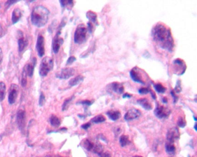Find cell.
Instances as JSON below:
<instances>
[{
  "mask_svg": "<svg viewBox=\"0 0 197 157\" xmlns=\"http://www.w3.org/2000/svg\"><path fill=\"white\" fill-rule=\"evenodd\" d=\"M151 36L160 48L172 52L174 47V40L170 28L161 23H157L153 28Z\"/></svg>",
  "mask_w": 197,
  "mask_h": 157,
  "instance_id": "cell-1",
  "label": "cell"
},
{
  "mask_svg": "<svg viewBox=\"0 0 197 157\" xmlns=\"http://www.w3.org/2000/svg\"><path fill=\"white\" fill-rule=\"evenodd\" d=\"M50 12L44 6L39 5L35 7L31 13V21L32 24L37 27H43L47 24Z\"/></svg>",
  "mask_w": 197,
  "mask_h": 157,
  "instance_id": "cell-2",
  "label": "cell"
},
{
  "mask_svg": "<svg viewBox=\"0 0 197 157\" xmlns=\"http://www.w3.org/2000/svg\"><path fill=\"white\" fill-rule=\"evenodd\" d=\"M88 32L87 27L84 24L79 25L74 34V42L78 44L84 43L87 40Z\"/></svg>",
  "mask_w": 197,
  "mask_h": 157,
  "instance_id": "cell-3",
  "label": "cell"
},
{
  "mask_svg": "<svg viewBox=\"0 0 197 157\" xmlns=\"http://www.w3.org/2000/svg\"><path fill=\"white\" fill-rule=\"evenodd\" d=\"M130 77L134 82L143 85H145L146 80L149 78L147 74L138 67H134L130 71Z\"/></svg>",
  "mask_w": 197,
  "mask_h": 157,
  "instance_id": "cell-4",
  "label": "cell"
},
{
  "mask_svg": "<svg viewBox=\"0 0 197 157\" xmlns=\"http://www.w3.org/2000/svg\"><path fill=\"white\" fill-rule=\"evenodd\" d=\"M53 60L50 57H45L41 62L39 66V75L45 77L53 68Z\"/></svg>",
  "mask_w": 197,
  "mask_h": 157,
  "instance_id": "cell-5",
  "label": "cell"
},
{
  "mask_svg": "<svg viewBox=\"0 0 197 157\" xmlns=\"http://www.w3.org/2000/svg\"><path fill=\"white\" fill-rule=\"evenodd\" d=\"M174 74L177 75H182L185 74L187 67L184 60L181 59H176L173 62Z\"/></svg>",
  "mask_w": 197,
  "mask_h": 157,
  "instance_id": "cell-6",
  "label": "cell"
},
{
  "mask_svg": "<svg viewBox=\"0 0 197 157\" xmlns=\"http://www.w3.org/2000/svg\"><path fill=\"white\" fill-rule=\"evenodd\" d=\"M171 112L169 108L158 104L157 105L154 112L155 116L160 119L168 118L170 115Z\"/></svg>",
  "mask_w": 197,
  "mask_h": 157,
  "instance_id": "cell-7",
  "label": "cell"
},
{
  "mask_svg": "<svg viewBox=\"0 0 197 157\" xmlns=\"http://www.w3.org/2000/svg\"><path fill=\"white\" fill-rule=\"evenodd\" d=\"M17 123L20 131H23L26 123V115L24 109L20 108L17 113Z\"/></svg>",
  "mask_w": 197,
  "mask_h": 157,
  "instance_id": "cell-8",
  "label": "cell"
},
{
  "mask_svg": "<svg viewBox=\"0 0 197 157\" xmlns=\"http://www.w3.org/2000/svg\"><path fill=\"white\" fill-rule=\"evenodd\" d=\"M75 69L71 67H67L62 69L56 74V77L61 80H67L72 77L75 74Z\"/></svg>",
  "mask_w": 197,
  "mask_h": 157,
  "instance_id": "cell-9",
  "label": "cell"
},
{
  "mask_svg": "<svg viewBox=\"0 0 197 157\" xmlns=\"http://www.w3.org/2000/svg\"><path fill=\"white\" fill-rule=\"evenodd\" d=\"M19 91V87L17 85L14 84L11 85V87L9 89V96H8V102L9 104L12 105L16 102V99L18 96Z\"/></svg>",
  "mask_w": 197,
  "mask_h": 157,
  "instance_id": "cell-10",
  "label": "cell"
},
{
  "mask_svg": "<svg viewBox=\"0 0 197 157\" xmlns=\"http://www.w3.org/2000/svg\"><path fill=\"white\" fill-rule=\"evenodd\" d=\"M36 48L38 55L39 57H42L45 54V39L41 35H39L37 39Z\"/></svg>",
  "mask_w": 197,
  "mask_h": 157,
  "instance_id": "cell-11",
  "label": "cell"
},
{
  "mask_svg": "<svg viewBox=\"0 0 197 157\" xmlns=\"http://www.w3.org/2000/svg\"><path fill=\"white\" fill-rule=\"evenodd\" d=\"M60 32L59 31L53 38L52 42V49L54 53L55 54L58 53L60 48L64 43L63 39L60 37Z\"/></svg>",
  "mask_w": 197,
  "mask_h": 157,
  "instance_id": "cell-12",
  "label": "cell"
},
{
  "mask_svg": "<svg viewBox=\"0 0 197 157\" xmlns=\"http://www.w3.org/2000/svg\"><path fill=\"white\" fill-rule=\"evenodd\" d=\"M141 116V112L139 109L132 108L128 110L124 115V119L126 121H131L139 118Z\"/></svg>",
  "mask_w": 197,
  "mask_h": 157,
  "instance_id": "cell-13",
  "label": "cell"
},
{
  "mask_svg": "<svg viewBox=\"0 0 197 157\" xmlns=\"http://www.w3.org/2000/svg\"><path fill=\"white\" fill-rule=\"evenodd\" d=\"M179 138V131L176 127L171 128L166 134V139L169 143H172Z\"/></svg>",
  "mask_w": 197,
  "mask_h": 157,
  "instance_id": "cell-14",
  "label": "cell"
},
{
  "mask_svg": "<svg viewBox=\"0 0 197 157\" xmlns=\"http://www.w3.org/2000/svg\"><path fill=\"white\" fill-rule=\"evenodd\" d=\"M36 63V60L35 58H33L31 63L27 64L24 67V71L30 77H31L33 75L34 70Z\"/></svg>",
  "mask_w": 197,
  "mask_h": 157,
  "instance_id": "cell-15",
  "label": "cell"
},
{
  "mask_svg": "<svg viewBox=\"0 0 197 157\" xmlns=\"http://www.w3.org/2000/svg\"><path fill=\"white\" fill-rule=\"evenodd\" d=\"M109 87L113 92L116 93L117 94H122L124 92V87L122 84L118 83V82H113L109 85Z\"/></svg>",
  "mask_w": 197,
  "mask_h": 157,
  "instance_id": "cell-16",
  "label": "cell"
},
{
  "mask_svg": "<svg viewBox=\"0 0 197 157\" xmlns=\"http://www.w3.org/2000/svg\"><path fill=\"white\" fill-rule=\"evenodd\" d=\"M137 103L142 108L147 110H150L152 109V105L150 101L146 98H140L137 101Z\"/></svg>",
  "mask_w": 197,
  "mask_h": 157,
  "instance_id": "cell-17",
  "label": "cell"
},
{
  "mask_svg": "<svg viewBox=\"0 0 197 157\" xmlns=\"http://www.w3.org/2000/svg\"><path fill=\"white\" fill-rule=\"evenodd\" d=\"M22 16V12L19 8L15 9L12 12V21L13 24L17 23L21 19Z\"/></svg>",
  "mask_w": 197,
  "mask_h": 157,
  "instance_id": "cell-18",
  "label": "cell"
},
{
  "mask_svg": "<svg viewBox=\"0 0 197 157\" xmlns=\"http://www.w3.org/2000/svg\"><path fill=\"white\" fill-rule=\"evenodd\" d=\"M109 118L112 121L117 120L121 118V113L118 110H110L106 113Z\"/></svg>",
  "mask_w": 197,
  "mask_h": 157,
  "instance_id": "cell-19",
  "label": "cell"
},
{
  "mask_svg": "<svg viewBox=\"0 0 197 157\" xmlns=\"http://www.w3.org/2000/svg\"><path fill=\"white\" fill-rule=\"evenodd\" d=\"M28 44L27 40L24 37L23 35L20 36L18 39V47H19V51L20 52H22L24 49L27 46Z\"/></svg>",
  "mask_w": 197,
  "mask_h": 157,
  "instance_id": "cell-20",
  "label": "cell"
},
{
  "mask_svg": "<svg viewBox=\"0 0 197 157\" xmlns=\"http://www.w3.org/2000/svg\"><path fill=\"white\" fill-rule=\"evenodd\" d=\"M83 80H84L83 76H82L81 75H78L76 77H75L70 80L69 81V85L71 86H76V85L79 84L80 83H81V82L83 81Z\"/></svg>",
  "mask_w": 197,
  "mask_h": 157,
  "instance_id": "cell-21",
  "label": "cell"
},
{
  "mask_svg": "<svg viewBox=\"0 0 197 157\" xmlns=\"http://www.w3.org/2000/svg\"><path fill=\"white\" fill-rule=\"evenodd\" d=\"M86 17L92 23H94L95 24H97V15L95 13L90 11L87 12Z\"/></svg>",
  "mask_w": 197,
  "mask_h": 157,
  "instance_id": "cell-22",
  "label": "cell"
},
{
  "mask_svg": "<svg viewBox=\"0 0 197 157\" xmlns=\"http://www.w3.org/2000/svg\"><path fill=\"white\" fill-rule=\"evenodd\" d=\"M6 85L3 82H0V102L2 101L5 97Z\"/></svg>",
  "mask_w": 197,
  "mask_h": 157,
  "instance_id": "cell-23",
  "label": "cell"
},
{
  "mask_svg": "<svg viewBox=\"0 0 197 157\" xmlns=\"http://www.w3.org/2000/svg\"><path fill=\"white\" fill-rule=\"evenodd\" d=\"M50 122L52 126L55 127H58L61 124V121L56 116L52 115L50 118Z\"/></svg>",
  "mask_w": 197,
  "mask_h": 157,
  "instance_id": "cell-24",
  "label": "cell"
},
{
  "mask_svg": "<svg viewBox=\"0 0 197 157\" xmlns=\"http://www.w3.org/2000/svg\"><path fill=\"white\" fill-rule=\"evenodd\" d=\"M154 87L157 93L161 94L164 93L166 90V88L165 86H164L161 84L160 83L154 84Z\"/></svg>",
  "mask_w": 197,
  "mask_h": 157,
  "instance_id": "cell-25",
  "label": "cell"
},
{
  "mask_svg": "<svg viewBox=\"0 0 197 157\" xmlns=\"http://www.w3.org/2000/svg\"><path fill=\"white\" fill-rule=\"evenodd\" d=\"M82 145L85 149H86L88 151H92L94 144L92 143L90 141H89L88 139H84L82 142Z\"/></svg>",
  "mask_w": 197,
  "mask_h": 157,
  "instance_id": "cell-26",
  "label": "cell"
},
{
  "mask_svg": "<svg viewBox=\"0 0 197 157\" xmlns=\"http://www.w3.org/2000/svg\"><path fill=\"white\" fill-rule=\"evenodd\" d=\"M61 5L62 7H66L67 9H71L73 5V1L65 0V1H60Z\"/></svg>",
  "mask_w": 197,
  "mask_h": 157,
  "instance_id": "cell-27",
  "label": "cell"
},
{
  "mask_svg": "<svg viewBox=\"0 0 197 157\" xmlns=\"http://www.w3.org/2000/svg\"><path fill=\"white\" fill-rule=\"evenodd\" d=\"M105 120H106V118H105L103 115H97L95 117L93 118L91 121L93 123L98 124V123H103V122L105 121Z\"/></svg>",
  "mask_w": 197,
  "mask_h": 157,
  "instance_id": "cell-28",
  "label": "cell"
},
{
  "mask_svg": "<svg viewBox=\"0 0 197 157\" xmlns=\"http://www.w3.org/2000/svg\"><path fill=\"white\" fill-rule=\"evenodd\" d=\"M120 143L122 147H124L129 143V141L128 136L127 135H122L120 138Z\"/></svg>",
  "mask_w": 197,
  "mask_h": 157,
  "instance_id": "cell-29",
  "label": "cell"
},
{
  "mask_svg": "<svg viewBox=\"0 0 197 157\" xmlns=\"http://www.w3.org/2000/svg\"><path fill=\"white\" fill-rule=\"evenodd\" d=\"M165 149L166 153L169 154H173L175 152L176 148L174 145H172V143H167L165 146Z\"/></svg>",
  "mask_w": 197,
  "mask_h": 157,
  "instance_id": "cell-30",
  "label": "cell"
},
{
  "mask_svg": "<svg viewBox=\"0 0 197 157\" xmlns=\"http://www.w3.org/2000/svg\"><path fill=\"white\" fill-rule=\"evenodd\" d=\"M73 98H74V96H72L71 97H70L69 98H68V99H67V100H65L64 101V102L63 103V105L62 106V110L63 111L66 110L68 109L70 104H71V101L73 100Z\"/></svg>",
  "mask_w": 197,
  "mask_h": 157,
  "instance_id": "cell-31",
  "label": "cell"
},
{
  "mask_svg": "<svg viewBox=\"0 0 197 157\" xmlns=\"http://www.w3.org/2000/svg\"><path fill=\"white\" fill-rule=\"evenodd\" d=\"M182 90V85H181V81H180V80H178L174 88V92L176 93V94H178L181 92Z\"/></svg>",
  "mask_w": 197,
  "mask_h": 157,
  "instance_id": "cell-32",
  "label": "cell"
},
{
  "mask_svg": "<svg viewBox=\"0 0 197 157\" xmlns=\"http://www.w3.org/2000/svg\"><path fill=\"white\" fill-rule=\"evenodd\" d=\"M27 74L23 70L22 76V80H21V84L23 87H25L27 84Z\"/></svg>",
  "mask_w": 197,
  "mask_h": 157,
  "instance_id": "cell-33",
  "label": "cell"
},
{
  "mask_svg": "<svg viewBox=\"0 0 197 157\" xmlns=\"http://www.w3.org/2000/svg\"><path fill=\"white\" fill-rule=\"evenodd\" d=\"M177 125L181 128H184L186 125V121L185 119L182 117H179L177 120Z\"/></svg>",
  "mask_w": 197,
  "mask_h": 157,
  "instance_id": "cell-34",
  "label": "cell"
},
{
  "mask_svg": "<svg viewBox=\"0 0 197 157\" xmlns=\"http://www.w3.org/2000/svg\"><path fill=\"white\" fill-rule=\"evenodd\" d=\"M46 102V99H45V96L44 95V94L42 92L41 93V95L39 97V105L41 107H42Z\"/></svg>",
  "mask_w": 197,
  "mask_h": 157,
  "instance_id": "cell-35",
  "label": "cell"
},
{
  "mask_svg": "<svg viewBox=\"0 0 197 157\" xmlns=\"http://www.w3.org/2000/svg\"><path fill=\"white\" fill-rule=\"evenodd\" d=\"M150 90L148 88H146V87H142V88L139 89V90H138V92H139V93L140 95H146V94L149 93L150 92Z\"/></svg>",
  "mask_w": 197,
  "mask_h": 157,
  "instance_id": "cell-36",
  "label": "cell"
},
{
  "mask_svg": "<svg viewBox=\"0 0 197 157\" xmlns=\"http://www.w3.org/2000/svg\"><path fill=\"white\" fill-rule=\"evenodd\" d=\"M79 104H82L84 106H86V107H89L93 104V102L92 101H89V100H84V101H82L81 103H79Z\"/></svg>",
  "mask_w": 197,
  "mask_h": 157,
  "instance_id": "cell-37",
  "label": "cell"
},
{
  "mask_svg": "<svg viewBox=\"0 0 197 157\" xmlns=\"http://www.w3.org/2000/svg\"><path fill=\"white\" fill-rule=\"evenodd\" d=\"M76 60V58L75 57L71 56V57H70V58H68V60H67V65H71L72 63H73Z\"/></svg>",
  "mask_w": 197,
  "mask_h": 157,
  "instance_id": "cell-38",
  "label": "cell"
},
{
  "mask_svg": "<svg viewBox=\"0 0 197 157\" xmlns=\"http://www.w3.org/2000/svg\"><path fill=\"white\" fill-rule=\"evenodd\" d=\"M171 95L172 96V97H174V104H176L177 103V101H178L179 100V97L176 96V93L174 92V90H171Z\"/></svg>",
  "mask_w": 197,
  "mask_h": 157,
  "instance_id": "cell-39",
  "label": "cell"
},
{
  "mask_svg": "<svg viewBox=\"0 0 197 157\" xmlns=\"http://www.w3.org/2000/svg\"><path fill=\"white\" fill-rule=\"evenodd\" d=\"M99 156L100 157H111V155L108 152H102L101 154H99Z\"/></svg>",
  "mask_w": 197,
  "mask_h": 157,
  "instance_id": "cell-40",
  "label": "cell"
},
{
  "mask_svg": "<svg viewBox=\"0 0 197 157\" xmlns=\"http://www.w3.org/2000/svg\"><path fill=\"white\" fill-rule=\"evenodd\" d=\"M91 126V123H87L86 124H84L83 125H82L81 126V128L84 129V130H87L88 128H89Z\"/></svg>",
  "mask_w": 197,
  "mask_h": 157,
  "instance_id": "cell-41",
  "label": "cell"
},
{
  "mask_svg": "<svg viewBox=\"0 0 197 157\" xmlns=\"http://www.w3.org/2000/svg\"><path fill=\"white\" fill-rule=\"evenodd\" d=\"M17 1H8L7 2L6 4L8 5V6H11L12 4L15 3V2H17Z\"/></svg>",
  "mask_w": 197,
  "mask_h": 157,
  "instance_id": "cell-42",
  "label": "cell"
},
{
  "mask_svg": "<svg viewBox=\"0 0 197 157\" xmlns=\"http://www.w3.org/2000/svg\"><path fill=\"white\" fill-rule=\"evenodd\" d=\"M3 60V53H2V50L0 47V65L1 64Z\"/></svg>",
  "mask_w": 197,
  "mask_h": 157,
  "instance_id": "cell-43",
  "label": "cell"
},
{
  "mask_svg": "<svg viewBox=\"0 0 197 157\" xmlns=\"http://www.w3.org/2000/svg\"><path fill=\"white\" fill-rule=\"evenodd\" d=\"M132 97V95H129V93H125L123 95V98H131Z\"/></svg>",
  "mask_w": 197,
  "mask_h": 157,
  "instance_id": "cell-44",
  "label": "cell"
},
{
  "mask_svg": "<svg viewBox=\"0 0 197 157\" xmlns=\"http://www.w3.org/2000/svg\"><path fill=\"white\" fill-rule=\"evenodd\" d=\"M3 35H4V30H3L1 25H0V37H1Z\"/></svg>",
  "mask_w": 197,
  "mask_h": 157,
  "instance_id": "cell-45",
  "label": "cell"
},
{
  "mask_svg": "<svg viewBox=\"0 0 197 157\" xmlns=\"http://www.w3.org/2000/svg\"><path fill=\"white\" fill-rule=\"evenodd\" d=\"M150 92L151 96L152 97V98H153L154 100H156V96L155 93H154L153 91H151V90L150 91Z\"/></svg>",
  "mask_w": 197,
  "mask_h": 157,
  "instance_id": "cell-46",
  "label": "cell"
},
{
  "mask_svg": "<svg viewBox=\"0 0 197 157\" xmlns=\"http://www.w3.org/2000/svg\"><path fill=\"white\" fill-rule=\"evenodd\" d=\"M162 101L164 103H165V104H166L168 103V100H167V98L166 97H163Z\"/></svg>",
  "mask_w": 197,
  "mask_h": 157,
  "instance_id": "cell-47",
  "label": "cell"
},
{
  "mask_svg": "<svg viewBox=\"0 0 197 157\" xmlns=\"http://www.w3.org/2000/svg\"><path fill=\"white\" fill-rule=\"evenodd\" d=\"M194 128H195L196 131H197V124H196V123L195 124V126H194Z\"/></svg>",
  "mask_w": 197,
  "mask_h": 157,
  "instance_id": "cell-48",
  "label": "cell"
},
{
  "mask_svg": "<svg viewBox=\"0 0 197 157\" xmlns=\"http://www.w3.org/2000/svg\"><path fill=\"white\" fill-rule=\"evenodd\" d=\"M134 157H141V156H134Z\"/></svg>",
  "mask_w": 197,
  "mask_h": 157,
  "instance_id": "cell-49",
  "label": "cell"
},
{
  "mask_svg": "<svg viewBox=\"0 0 197 157\" xmlns=\"http://www.w3.org/2000/svg\"><path fill=\"white\" fill-rule=\"evenodd\" d=\"M188 157H190V156H188Z\"/></svg>",
  "mask_w": 197,
  "mask_h": 157,
  "instance_id": "cell-50",
  "label": "cell"
},
{
  "mask_svg": "<svg viewBox=\"0 0 197 157\" xmlns=\"http://www.w3.org/2000/svg\"></svg>",
  "mask_w": 197,
  "mask_h": 157,
  "instance_id": "cell-51",
  "label": "cell"
}]
</instances>
